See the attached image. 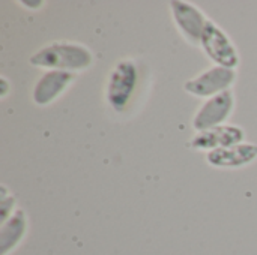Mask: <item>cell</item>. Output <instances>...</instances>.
<instances>
[{
    "instance_id": "6da1fadb",
    "label": "cell",
    "mask_w": 257,
    "mask_h": 255,
    "mask_svg": "<svg viewBox=\"0 0 257 255\" xmlns=\"http://www.w3.org/2000/svg\"><path fill=\"white\" fill-rule=\"evenodd\" d=\"M29 63L47 71L77 72L92 66L93 54L86 45L78 42H51L35 51Z\"/></svg>"
},
{
    "instance_id": "7a4b0ae2",
    "label": "cell",
    "mask_w": 257,
    "mask_h": 255,
    "mask_svg": "<svg viewBox=\"0 0 257 255\" xmlns=\"http://www.w3.org/2000/svg\"><path fill=\"white\" fill-rule=\"evenodd\" d=\"M139 83V66L133 59L119 60L110 71L107 87H105V101L116 111L123 113L137 89Z\"/></svg>"
},
{
    "instance_id": "3957f363",
    "label": "cell",
    "mask_w": 257,
    "mask_h": 255,
    "mask_svg": "<svg viewBox=\"0 0 257 255\" xmlns=\"http://www.w3.org/2000/svg\"><path fill=\"white\" fill-rule=\"evenodd\" d=\"M200 47L203 53L215 63V66L236 69L241 63V57L233 41L212 20L206 23L205 32L202 35Z\"/></svg>"
},
{
    "instance_id": "277c9868",
    "label": "cell",
    "mask_w": 257,
    "mask_h": 255,
    "mask_svg": "<svg viewBox=\"0 0 257 255\" xmlns=\"http://www.w3.org/2000/svg\"><path fill=\"white\" fill-rule=\"evenodd\" d=\"M236 80V71L221 66H212L199 75L190 78L184 84V90L196 98H212L230 90Z\"/></svg>"
},
{
    "instance_id": "5b68a950",
    "label": "cell",
    "mask_w": 257,
    "mask_h": 255,
    "mask_svg": "<svg viewBox=\"0 0 257 255\" xmlns=\"http://www.w3.org/2000/svg\"><path fill=\"white\" fill-rule=\"evenodd\" d=\"M235 108V95L232 90H226L217 96L206 99L193 117V128L197 132L226 125Z\"/></svg>"
},
{
    "instance_id": "8992f818",
    "label": "cell",
    "mask_w": 257,
    "mask_h": 255,
    "mask_svg": "<svg viewBox=\"0 0 257 255\" xmlns=\"http://www.w3.org/2000/svg\"><path fill=\"white\" fill-rule=\"evenodd\" d=\"M170 11L173 15V21L182 36L190 44L200 45L206 23L209 21L206 15L196 5L184 0L170 2Z\"/></svg>"
},
{
    "instance_id": "52a82bcc",
    "label": "cell",
    "mask_w": 257,
    "mask_h": 255,
    "mask_svg": "<svg viewBox=\"0 0 257 255\" xmlns=\"http://www.w3.org/2000/svg\"><path fill=\"white\" fill-rule=\"evenodd\" d=\"M245 140V132L241 126L238 125H220L202 132H197L191 140H190V147L196 150H205V152H212L218 149H226L239 143H244Z\"/></svg>"
},
{
    "instance_id": "ba28073f",
    "label": "cell",
    "mask_w": 257,
    "mask_h": 255,
    "mask_svg": "<svg viewBox=\"0 0 257 255\" xmlns=\"http://www.w3.org/2000/svg\"><path fill=\"white\" fill-rule=\"evenodd\" d=\"M257 159V144L239 143L226 149H218L206 153V161L214 168L236 170L253 164Z\"/></svg>"
},
{
    "instance_id": "9c48e42d",
    "label": "cell",
    "mask_w": 257,
    "mask_h": 255,
    "mask_svg": "<svg viewBox=\"0 0 257 255\" xmlns=\"http://www.w3.org/2000/svg\"><path fill=\"white\" fill-rule=\"evenodd\" d=\"M75 74L68 71H47L36 81L32 99L36 105L44 107L54 102L74 83Z\"/></svg>"
},
{
    "instance_id": "30bf717a",
    "label": "cell",
    "mask_w": 257,
    "mask_h": 255,
    "mask_svg": "<svg viewBox=\"0 0 257 255\" xmlns=\"http://www.w3.org/2000/svg\"><path fill=\"white\" fill-rule=\"evenodd\" d=\"M27 215L24 210L17 209L14 215L0 224V255L14 252L27 234Z\"/></svg>"
},
{
    "instance_id": "8fae6325",
    "label": "cell",
    "mask_w": 257,
    "mask_h": 255,
    "mask_svg": "<svg viewBox=\"0 0 257 255\" xmlns=\"http://www.w3.org/2000/svg\"><path fill=\"white\" fill-rule=\"evenodd\" d=\"M15 198L14 195H8V188L5 185L0 186V224L8 221L15 212Z\"/></svg>"
},
{
    "instance_id": "7c38bea8",
    "label": "cell",
    "mask_w": 257,
    "mask_h": 255,
    "mask_svg": "<svg viewBox=\"0 0 257 255\" xmlns=\"http://www.w3.org/2000/svg\"><path fill=\"white\" fill-rule=\"evenodd\" d=\"M9 89H11V86H9L8 80L5 77H2L0 78V98H5L9 93Z\"/></svg>"
},
{
    "instance_id": "4fadbf2b",
    "label": "cell",
    "mask_w": 257,
    "mask_h": 255,
    "mask_svg": "<svg viewBox=\"0 0 257 255\" xmlns=\"http://www.w3.org/2000/svg\"><path fill=\"white\" fill-rule=\"evenodd\" d=\"M42 3L44 2H27V0H24V2H21V5H24V6H30V9H38L39 6H42Z\"/></svg>"
}]
</instances>
